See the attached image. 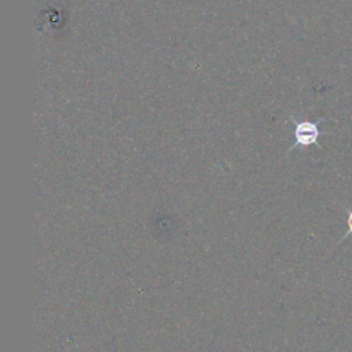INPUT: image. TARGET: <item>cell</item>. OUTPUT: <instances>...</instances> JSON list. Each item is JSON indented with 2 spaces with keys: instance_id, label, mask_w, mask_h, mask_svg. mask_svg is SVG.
I'll return each mask as SVG.
<instances>
[{
  "instance_id": "2",
  "label": "cell",
  "mask_w": 352,
  "mask_h": 352,
  "mask_svg": "<svg viewBox=\"0 0 352 352\" xmlns=\"http://www.w3.org/2000/svg\"><path fill=\"white\" fill-rule=\"evenodd\" d=\"M346 224H348V232H346V235H351V234H352V210H348ZM346 235H345V236H346Z\"/></svg>"
},
{
  "instance_id": "1",
  "label": "cell",
  "mask_w": 352,
  "mask_h": 352,
  "mask_svg": "<svg viewBox=\"0 0 352 352\" xmlns=\"http://www.w3.org/2000/svg\"><path fill=\"white\" fill-rule=\"evenodd\" d=\"M324 118H319L318 121H296L292 118V122L294 124V143L290 146L286 154H290L297 147H309L312 144H318V139L320 136V131L318 128V124L323 121Z\"/></svg>"
}]
</instances>
